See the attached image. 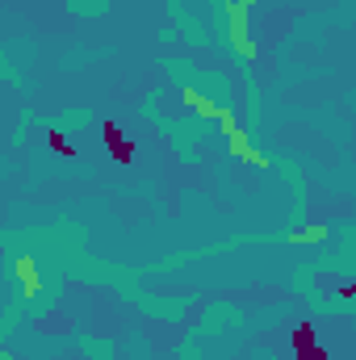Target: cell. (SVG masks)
<instances>
[{"label":"cell","instance_id":"obj_1","mask_svg":"<svg viewBox=\"0 0 356 360\" xmlns=\"http://www.w3.org/2000/svg\"><path fill=\"white\" fill-rule=\"evenodd\" d=\"M248 13H252V0H231V4H227L231 42H235V51H239L248 63H256V46H252V38H248Z\"/></svg>","mask_w":356,"mask_h":360},{"label":"cell","instance_id":"obj_2","mask_svg":"<svg viewBox=\"0 0 356 360\" xmlns=\"http://www.w3.org/2000/svg\"><path fill=\"white\" fill-rule=\"evenodd\" d=\"M227 143H231V155H235L239 164H248V168H260V172H265L268 164H272L265 151H256V143L248 139L243 126H231V130H227Z\"/></svg>","mask_w":356,"mask_h":360},{"label":"cell","instance_id":"obj_3","mask_svg":"<svg viewBox=\"0 0 356 360\" xmlns=\"http://www.w3.org/2000/svg\"><path fill=\"white\" fill-rule=\"evenodd\" d=\"M13 272H17V281H21V297H38V293H42V276H38V264H34L30 256H17V260H13Z\"/></svg>","mask_w":356,"mask_h":360},{"label":"cell","instance_id":"obj_4","mask_svg":"<svg viewBox=\"0 0 356 360\" xmlns=\"http://www.w3.org/2000/svg\"><path fill=\"white\" fill-rule=\"evenodd\" d=\"M180 101H184L189 109H197L201 117H210V122H218V117H222V109H227V105H214L210 96H201L197 89H180Z\"/></svg>","mask_w":356,"mask_h":360},{"label":"cell","instance_id":"obj_5","mask_svg":"<svg viewBox=\"0 0 356 360\" xmlns=\"http://www.w3.org/2000/svg\"><path fill=\"white\" fill-rule=\"evenodd\" d=\"M314 243H327V222H310L289 235V248H314Z\"/></svg>","mask_w":356,"mask_h":360},{"label":"cell","instance_id":"obj_6","mask_svg":"<svg viewBox=\"0 0 356 360\" xmlns=\"http://www.w3.org/2000/svg\"><path fill=\"white\" fill-rule=\"evenodd\" d=\"M310 344H319V340H314V323H298V327H293V356L306 352Z\"/></svg>","mask_w":356,"mask_h":360},{"label":"cell","instance_id":"obj_7","mask_svg":"<svg viewBox=\"0 0 356 360\" xmlns=\"http://www.w3.org/2000/svg\"><path fill=\"white\" fill-rule=\"evenodd\" d=\"M109 155H113V164H134V143L130 139H113L109 143Z\"/></svg>","mask_w":356,"mask_h":360},{"label":"cell","instance_id":"obj_8","mask_svg":"<svg viewBox=\"0 0 356 360\" xmlns=\"http://www.w3.org/2000/svg\"><path fill=\"white\" fill-rule=\"evenodd\" d=\"M46 143H51V147H55V151H59L63 160H76V147L68 143V134H59V130H51V134H46Z\"/></svg>","mask_w":356,"mask_h":360},{"label":"cell","instance_id":"obj_9","mask_svg":"<svg viewBox=\"0 0 356 360\" xmlns=\"http://www.w3.org/2000/svg\"><path fill=\"white\" fill-rule=\"evenodd\" d=\"M293 360H331V356H327V348H323V344H310L306 352H298Z\"/></svg>","mask_w":356,"mask_h":360}]
</instances>
